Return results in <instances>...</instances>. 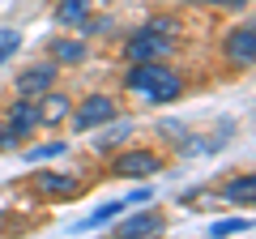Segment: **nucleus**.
Instances as JSON below:
<instances>
[{
  "label": "nucleus",
  "instance_id": "1",
  "mask_svg": "<svg viewBox=\"0 0 256 239\" xmlns=\"http://www.w3.org/2000/svg\"><path fill=\"white\" fill-rule=\"evenodd\" d=\"M128 90L141 94L146 102H175L184 94V77L166 64H154V60H137V64L128 68Z\"/></svg>",
  "mask_w": 256,
  "mask_h": 239
},
{
  "label": "nucleus",
  "instance_id": "2",
  "mask_svg": "<svg viewBox=\"0 0 256 239\" xmlns=\"http://www.w3.org/2000/svg\"><path fill=\"white\" fill-rule=\"evenodd\" d=\"M111 120H116V102H111L107 94H90V98H82V107L73 111V128L77 132H90V128L111 124Z\"/></svg>",
  "mask_w": 256,
  "mask_h": 239
},
{
  "label": "nucleus",
  "instance_id": "3",
  "mask_svg": "<svg viewBox=\"0 0 256 239\" xmlns=\"http://www.w3.org/2000/svg\"><path fill=\"white\" fill-rule=\"evenodd\" d=\"M175 47V34H158V30H137V34L128 38V60L137 64V60H158V56H166Z\"/></svg>",
  "mask_w": 256,
  "mask_h": 239
},
{
  "label": "nucleus",
  "instance_id": "4",
  "mask_svg": "<svg viewBox=\"0 0 256 239\" xmlns=\"http://www.w3.org/2000/svg\"><path fill=\"white\" fill-rule=\"evenodd\" d=\"M154 171H162V158L154 154V150H128V154H120L116 158V175H128V180H146V175H154Z\"/></svg>",
  "mask_w": 256,
  "mask_h": 239
},
{
  "label": "nucleus",
  "instance_id": "5",
  "mask_svg": "<svg viewBox=\"0 0 256 239\" xmlns=\"http://www.w3.org/2000/svg\"><path fill=\"white\" fill-rule=\"evenodd\" d=\"M162 235V214H132L128 222L116 226V239H158Z\"/></svg>",
  "mask_w": 256,
  "mask_h": 239
},
{
  "label": "nucleus",
  "instance_id": "6",
  "mask_svg": "<svg viewBox=\"0 0 256 239\" xmlns=\"http://www.w3.org/2000/svg\"><path fill=\"white\" fill-rule=\"evenodd\" d=\"M226 60H230V64H239V68H248V64L256 60V30H252V26L230 30V38H226Z\"/></svg>",
  "mask_w": 256,
  "mask_h": 239
},
{
  "label": "nucleus",
  "instance_id": "7",
  "mask_svg": "<svg viewBox=\"0 0 256 239\" xmlns=\"http://www.w3.org/2000/svg\"><path fill=\"white\" fill-rule=\"evenodd\" d=\"M52 86H56V64L26 68V73L18 77V94H22V98H38V94H47Z\"/></svg>",
  "mask_w": 256,
  "mask_h": 239
},
{
  "label": "nucleus",
  "instance_id": "8",
  "mask_svg": "<svg viewBox=\"0 0 256 239\" xmlns=\"http://www.w3.org/2000/svg\"><path fill=\"white\" fill-rule=\"evenodd\" d=\"M34 192H38V196H77V192H82V184H77L73 175H52V171H43V175H34Z\"/></svg>",
  "mask_w": 256,
  "mask_h": 239
},
{
  "label": "nucleus",
  "instance_id": "9",
  "mask_svg": "<svg viewBox=\"0 0 256 239\" xmlns=\"http://www.w3.org/2000/svg\"><path fill=\"white\" fill-rule=\"evenodd\" d=\"M9 128L18 132V137H30V132L38 128V107H34V98H18L9 107Z\"/></svg>",
  "mask_w": 256,
  "mask_h": 239
},
{
  "label": "nucleus",
  "instance_id": "10",
  "mask_svg": "<svg viewBox=\"0 0 256 239\" xmlns=\"http://www.w3.org/2000/svg\"><path fill=\"white\" fill-rule=\"evenodd\" d=\"M38 107V124H64V120H68V94H52L47 90L43 94V102H34Z\"/></svg>",
  "mask_w": 256,
  "mask_h": 239
},
{
  "label": "nucleus",
  "instance_id": "11",
  "mask_svg": "<svg viewBox=\"0 0 256 239\" xmlns=\"http://www.w3.org/2000/svg\"><path fill=\"white\" fill-rule=\"evenodd\" d=\"M256 196V180L252 175H239V180H230L226 188H222V201H230V205H248Z\"/></svg>",
  "mask_w": 256,
  "mask_h": 239
},
{
  "label": "nucleus",
  "instance_id": "12",
  "mask_svg": "<svg viewBox=\"0 0 256 239\" xmlns=\"http://www.w3.org/2000/svg\"><path fill=\"white\" fill-rule=\"evenodd\" d=\"M56 64H82L86 60V43H77V38H60V43L52 47Z\"/></svg>",
  "mask_w": 256,
  "mask_h": 239
},
{
  "label": "nucleus",
  "instance_id": "13",
  "mask_svg": "<svg viewBox=\"0 0 256 239\" xmlns=\"http://www.w3.org/2000/svg\"><path fill=\"white\" fill-rule=\"evenodd\" d=\"M56 18H60L64 26H82L86 22V0H60V4H56Z\"/></svg>",
  "mask_w": 256,
  "mask_h": 239
},
{
  "label": "nucleus",
  "instance_id": "14",
  "mask_svg": "<svg viewBox=\"0 0 256 239\" xmlns=\"http://www.w3.org/2000/svg\"><path fill=\"white\" fill-rule=\"evenodd\" d=\"M244 230H252L248 218H226V222H214L210 226V239H230V235H244Z\"/></svg>",
  "mask_w": 256,
  "mask_h": 239
},
{
  "label": "nucleus",
  "instance_id": "15",
  "mask_svg": "<svg viewBox=\"0 0 256 239\" xmlns=\"http://www.w3.org/2000/svg\"><path fill=\"white\" fill-rule=\"evenodd\" d=\"M124 210H128V201H107V205H102V210H94L90 218L82 222V230H90V226H102V222H111V218H116V214H124Z\"/></svg>",
  "mask_w": 256,
  "mask_h": 239
},
{
  "label": "nucleus",
  "instance_id": "16",
  "mask_svg": "<svg viewBox=\"0 0 256 239\" xmlns=\"http://www.w3.org/2000/svg\"><path fill=\"white\" fill-rule=\"evenodd\" d=\"M64 141H52V146H34V150H26V162H47V158H60L64 154Z\"/></svg>",
  "mask_w": 256,
  "mask_h": 239
},
{
  "label": "nucleus",
  "instance_id": "17",
  "mask_svg": "<svg viewBox=\"0 0 256 239\" xmlns=\"http://www.w3.org/2000/svg\"><path fill=\"white\" fill-rule=\"evenodd\" d=\"M18 47H22V34H18V30H0V64H4Z\"/></svg>",
  "mask_w": 256,
  "mask_h": 239
},
{
  "label": "nucleus",
  "instance_id": "18",
  "mask_svg": "<svg viewBox=\"0 0 256 239\" xmlns=\"http://www.w3.org/2000/svg\"><path fill=\"white\" fill-rule=\"evenodd\" d=\"M128 132H132V124H124V120H120L116 128H107V137H98V150H102V146H120V141H128Z\"/></svg>",
  "mask_w": 256,
  "mask_h": 239
},
{
  "label": "nucleus",
  "instance_id": "19",
  "mask_svg": "<svg viewBox=\"0 0 256 239\" xmlns=\"http://www.w3.org/2000/svg\"><path fill=\"white\" fill-rule=\"evenodd\" d=\"M18 141H22V137H18V132L9 128V124H4V128H0V154H9V150H18Z\"/></svg>",
  "mask_w": 256,
  "mask_h": 239
},
{
  "label": "nucleus",
  "instance_id": "20",
  "mask_svg": "<svg viewBox=\"0 0 256 239\" xmlns=\"http://www.w3.org/2000/svg\"><path fill=\"white\" fill-rule=\"evenodd\" d=\"M201 4H222V9H239V4H248V0H201Z\"/></svg>",
  "mask_w": 256,
  "mask_h": 239
}]
</instances>
